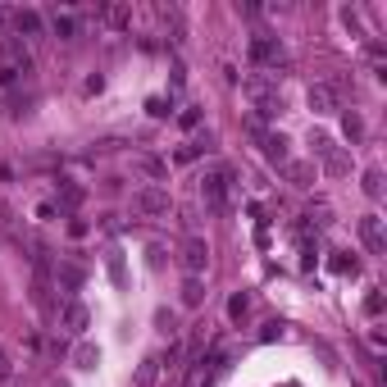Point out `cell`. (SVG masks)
<instances>
[{
	"mask_svg": "<svg viewBox=\"0 0 387 387\" xmlns=\"http://www.w3.org/2000/svg\"><path fill=\"white\" fill-rule=\"evenodd\" d=\"M232 187H237V178H232L228 164H210L205 178H200V200H205V210L210 214H223L232 200Z\"/></svg>",
	"mask_w": 387,
	"mask_h": 387,
	"instance_id": "cell-1",
	"label": "cell"
},
{
	"mask_svg": "<svg viewBox=\"0 0 387 387\" xmlns=\"http://www.w3.org/2000/svg\"><path fill=\"white\" fill-rule=\"evenodd\" d=\"M260 151H265L269 164H287V137H283V133H265Z\"/></svg>",
	"mask_w": 387,
	"mask_h": 387,
	"instance_id": "cell-14",
	"label": "cell"
},
{
	"mask_svg": "<svg viewBox=\"0 0 387 387\" xmlns=\"http://www.w3.org/2000/svg\"><path fill=\"white\" fill-rule=\"evenodd\" d=\"M155 378H160V355H146L137 369V387H155Z\"/></svg>",
	"mask_w": 387,
	"mask_h": 387,
	"instance_id": "cell-17",
	"label": "cell"
},
{
	"mask_svg": "<svg viewBox=\"0 0 387 387\" xmlns=\"http://www.w3.org/2000/svg\"><path fill=\"white\" fill-rule=\"evenodd\" d=\"M310 146H314V155L323 160V169H328V173H346V169H351V164H346V155L337 151V142H332V137L314 133V137H310Z\"/></svg>",
	"mask_w": 387,
	"mask_h": 387,
	"instance_id": "cell-5",
	"label": "cell"
},
{
	"mask_svg": "<svg viewBox=\"0 0 387 387\" xmlns=\"http://www.w3.org/2000/svg\"><path fill=\"white\" fill-rule=\"evenodd\" d=\"M360 242H365V251H369V255H383V251H387L383 219H378V214H365V219H360Z\"/></svg>",
	"mask_w": 387,
	"mask_h": 387,
	"instance_id": "cell-9",
	"label": "cell"
},
{
	"mask_svg": "<svg viewBox=\"0 0 387 387\" xmlns=\"http://www.w3.org/2000/svg\"><path fill=\"white\" fill-rule=\"evenodd\" d=\"M133 205H137V214H169V191L164 187H142L133 196Z\"/></svg>",
	"mask_w": 387,
	"mask_h": 387,
	"instance_id": "cell-10",
	"label": "cell"
},
{
	"mask_svg": "<svg viewBox=\"0 0 387 387\" xmlns=\"http://www.w3.org/2000/svg\"><path fill=\"white\" fill-rule=\"evenodd\" d=\"M246 310H251V296H246V292H237V296L228 301V319H232V323H242V319H246Z\"/></svg>",
	"mask_w": 387,
	"mask_h": 387,
	"instance_id": "cell-23",
	"label": "cell"
},
{
	"mask_svg": "<svg viewBox=\"0 0 387 387\" xmlns=\"http://www.w3.org/2000/svg\"><path fill=\"white\" fill-rule=\"evenodd\" d=\"M59 323H64V332L82 337V332H87V323H91V314H87V305H82V301H64V305H59Z\"/></svg>",
	"mask_w": 387,
	"mask_h": 387,
	"instance_id": "cell-8",
	"label": "cell"
},
{
	"mask_svg": "<svg viewBox=\"0 0 387 387\" xmlns=\"http://www.w3.org/2000/svg\"><path fill=\"white\" fill-rule=\"evenodd\" d=\"M283 169H287V178L296 182V187H310V182H314V169H310V164H292V160H287Z\"/></svg>",
	"mask_w": 387,
	"mask_h": 387,
	"instance_id": "cell-21",
	"label": "cell"
},
{
	"mask_svg": "<svg viewBox=\"0 0 387 387\" xmlns=\"http://www.w3.org/2000/svg\"><path fill=\"white\" fill-rule=\"evenodd\" d=\"M73 365H77V369H96V365H100V351H96L91 342H82V346L73 351Z\"/></svg>",
	"mask_w": 387,
	"mask_h": 387,
	"instance_id": "cell-19",
	"label": "cell"
},
{
	"mask_svg": "<svg viewBox=\"0 0 387 387\" xmlns=\"http://www.w3.org/2000/svg\"><path fill=\"white\" fill-rule=\"evenodd\" d=\"M96 19L105 23V28H128L133 23V5H123V0H110V5H96Z\"/></svg>",
	"mask_w": 387,
	"mask_h": 387,
	"instance_id": "cell-12",
	"label": "cell"
},
{
	"mask_svg": "<svg viewBox=\"0 0 387 387\" xmlns=\"http://www.w3.org/2000/svg\"><path fill=\"white\" fill-rule=\"evenodd\" d=\"M305 100H310V110H314V114L342 110V91H337V82H314V87L305 91Z\"/></svg>",
	"mask_w": 387,
	"mask_h": 387,
	"instance_id": "cell-4",
	"label": "cell"
},
{
	"mask_svg": "<svg viewBox=\"0 0 387 387\" xmlns=\"http://www.w3.org/2000/svg\"><path fill=\"white\" fill-rule=\"evenodd\" d=\"M46 23H50V32H55L59 41H73V37L82 32V23H77V14L68 10V5H55V10L46 14Z\"/></svg>",
	"mask_w": 387,
	"mask_h": 387,
	"instance_id": "cell-7",
	"label": "cell"
},
{
	"mask_svg": "<svg viewBox=\"0 0 387 387\" xmlns=\"http://www.w3.org/2000/svg\"><path fill=\"white\" fill-rule=\"evenodd\" d=\"M182 269H187V278H200L205 274V265H210V246L200 242V237H187V246H182Z\"/></svg>",
	"mask_w": 387,
	"mask_h": 387,
	"instance_id": "cell-6",
	"label": "cell"
},
{
	"mask_svg": "<svg viewBox=\"0 0 387 387\" xmlns=\"http://www.w3.org/2000/svg\"><path fill=\"white\" fill-rule=\"evenodd\" d=\"M251 59H255L260 68H278V64H283L287 55H283V41H278V37H269V32H255V37H251Z\"/></svg>",
	"mask_w": 387,
	"mask_h": 387,
	"instance_id": "cell-3",
	"label": "cell"
},
{
	"mask_svg": "<svg viewBox=\"0 0 387 387\" xmlns=\"http://www.w3.org/2000/svg\"><path fill=\"white\" fill-rule=\"evenodd\" d=\"M346 137H355V142L365 137V123H360V114H346Z\"/></svg>",
	"mask_w": 387,
	"mask_h": 387,
	"instance_id": "cell-27",
	"label": "cell"
},
{
	"mask_svg": "<svg viewBox=\"0 0 387 387\" xmlns=\"http://www.w3.org/2000/svg\"><path fill=\"white\" fill-rule=\"evenodd\" d=\"M191 160H200V142L178 146V155H173V164H191Z\"/></svg>",
	"mask_w": 387,
	"mask_h": 387,
	"instance_id": "cell-25",
	"label": "cell"
},
{
	"mask_svg": "<svg viewBox=\"0 0 387 387\" xmlns=\"http://www.w3.org/2000/svg\"><path fill=\"white\" fill-rule=\"evenodd\" d=\"M178 123H182V128H196V123H200V110H196V105H187V110L178 114Z\"/></svg>",
	"mask_w": 387,
	"mask_h": 387,
	"instance_id": "cell-30",
	"label": "cell"
},
{
	"mask_svg": "<svg viewBox=\"0 0 387 387\" xmlns=\"http://www.w3.org/2000/svg\"><path fill=\"white\" fill-rule=\"evenodd\" d=\"M55 214H59V205H55V200H41V205H37V219H41V223H50Z\"/></svg>",
	"mask_w": 387,
	"mask_h": 387,
	"instance_id": "cell-29",
	"label": "cell"
},
{
	"mask_svg": "<svg viewBox=\"0 0 387 387\" xmlns=\"http://www.w3.org/2000/svg\"><path fill=\"white\" fill-rule=\"evenodd\" d=\"M137 169H142L146 178H164L169 173V164H164V160H155V155H137Z\"/></svg>",
	"mask_w": 387,
	"mask_h": 387,
	"instance_id": "cell-20",
	"label": "cell"
},
{
	"mask_svg": "<svg viewBox=\"0 0 387 387\" xmlns=\"http://www.w3.org/2000/svg\"><path fill=\"white\" fill-rule=\"evenodd\" d=\"M365 314H369V319L383 314V292H369V296H365Z\"/></svg>",
	"mask_w": 387,
	"mask_h": 387,
	"instance_id": "cell-26",
	"label": "cell"
},
{
	"mask_svg": "<svg viewBox=\"0 0 387 387\" xmlns=\"http://www.w3.org/2000/svg\"><path fill=\"white\" fill-rule=\"evenodd\" d=\"M19 68H10V64H0V87H14V82H19Z\"/></svg>",
	"mask_w": 387,
	"mask_h": 387,
	"instance_id": "cell-31",
	"label": "cell"
},
{
	"mask_svg": "<svg viewBox=\"0 0 387 387\" xmlns=\"http://www.w3.org/2000/svg\"><path fill=\"white\" fill-rule=\"evenodd\" d=\"M55 387H68V383H55Z\"/></svg>",
	"mask_w": 387,
	"mask_h": 387,
	"instance_id": "cell-33",
	"label": "cell"
},
{
	"mask_svg": "<svg viewBox=\"0 0 387 387\" xmlns=\"http://www.w3.org/2000/svg\"><path fill=\"white\" fill-rule=\"evenodd\" d=\"M82 196H87V191L77 187L73 178H59V187H55V205H59V210H77V205H82Z\"/></svg>",
	"mask_w": 387,
	"mask_h": 387,
	"instance_id": "cell-13",
	"label": "cell"
},
{
	"mask_svg": "<svg viewBox=\"0 0 387 387\" xmlns=\"http://www.w3.org/2000/svg\"><path fill=\"white\" fill-rule=\"evenodd\" d=\"M328 269H332V274H355V269H360V265H355V255H346V251H332Z\"/></svg>",
	"mask_w": 387,
	"mask_h": 387,
	"instance_id": "cell-22",
	"label": "cell"
},
{
	"mask_svg": "<svg viewBox=\"0 0 387 387\" xmlns=\"http://www.w3.org/2000/svg\"><path fill=\"white\" fill-rule=\"evenodd\" d=\"M200 301H205V283H200V278H187V283H182V305L196 310Z\"/></svg>",
	"mask_w": 387,
	"mask_h": 387,
	"instance_id": "cell-16",
	"label": "cell"
},
{
	"mask_svg": "<svg viewBox=\"0 0 387 387\" xmlns=\"http://www.w3.org/2000/svg\"><path fill=\"white\" fill-rule=\"evenodd\" d=\"M242 91H246V100H251L260 114H278V110H283V100H278V87H274V77H269V73L246 77Z\"/></svg>",
	"mask_w": 387,
	"mask_h": 387,
	"instance_id": "cell-2",
	"label": "cell"
},
{
	"mask_svg": "<svg viewBox=\"0 0 387 387\" xmlns=\"http://www.w3.org/2000/svg\"><path fill=\"white\" fill-rule=\"evenodd\" d=\"M146 110H151V114H155V119H164V114H169V100H160V96H151V100H146Z\"/></svg>",
	"mask_w": 387,
	"mask_h": 387,
	"instance_id": "cell-32",
	"label": "cell"
},
{
	"mask_svg": "<svg viewBox=\"0 0 387 387\" xmlns=\"http://www.w3.org/2000/svg\"><path fill=\"white\" fill-rule=\"evenodd\" d=\"M55 283H59L64 292H77V287H82V269H77V265H59Z\"/></svg>",
	"mask_w": 387,
	"mask_h": 387,
	"instance_id": "cell-18",
	"label": "cell"
},
{
	"mask_svg": "<svg viewBox=\"0 0 387 387\" xmlns=\"http://www.w3.org/2000/svg\"><path fill=\"white\" fill-rule=\"evenodd\" d=\"M365 196H383V173H378V169H365Z\"/></svg>",
	"mask_w": 387,
	"mask_h": 387,
	"instance_id": "cell-24",
	"label": "cell"
},
{
	"mask_svg": "<svg viewBox=\"0 0 387 387\" xmlns=\"http://www.w3.org/2000/svg\"><path fill=\"white\" fill-rule=\"evenodd\" d=\"M10 23L19 28L23 37H41V14H37V10H14Z\"/></svg>",
	"mask_w": 387,
	"mask_h": 387,
	"instance_id": "cell-15",
	"label": "cell"
},
{
	"mask_svg": "<svg viewBox=\"0 0 387 387\" xmlns=\"http://www.w3.org/2000/svg\"><path fill=\"white\" fill-rule=\"evenodd\" d=\"M0 55H5V64H10V68H19V73L32 68V50H28L19 37H5V41H0Z\"/></svg>",
	"mask_w": 387,
	"mask_h": 387,
	"instance_id": "cell-11",
	"label": "cell"
},
{
	"mask_svg": "<svg viewBox=\"0 0 387 387\" xmlns=\"http://www.w3.org/2000/svg\"><path fill=\"white\" fill-rule=\"evenodd\" d=\"M14 378V365H10V355H5V346H0V387H10Z\"/></svg>",
	"mask_w": 387,
	"mask_h": 387,
	"instance_id": "cell-28",
	"label": "cell"
}]
</instances>
